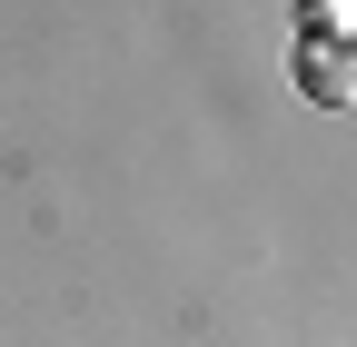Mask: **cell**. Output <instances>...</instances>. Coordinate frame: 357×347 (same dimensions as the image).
I'll return each instance as SVG.
<instances>
[{"label":"cell","instance_id":"1","mask_svg":"<svg viewBox=\"0 0 357 347\" xmlns=\"http://www.w3.org/2000/svg\"><path fill=\"white\" fill-rule=\"evenodd\" d=\"M298 90L318 109H347L357 100V70H347V40H298Z\"/></svg>","mask_w":357,"mask_h":347},{"label":"cell","instance_id":"2","mask_svg":"<svg viewBox=\"0 0 357 347\" xmlns=\"http://www.w3.org/2000/svg\"><path fill=\"white\" fill-rule=\"evenodd\" d=\"M357 0H298V40H347Z\"/></svg>","mask_w":357,"mask_h":347}]
</instances>
